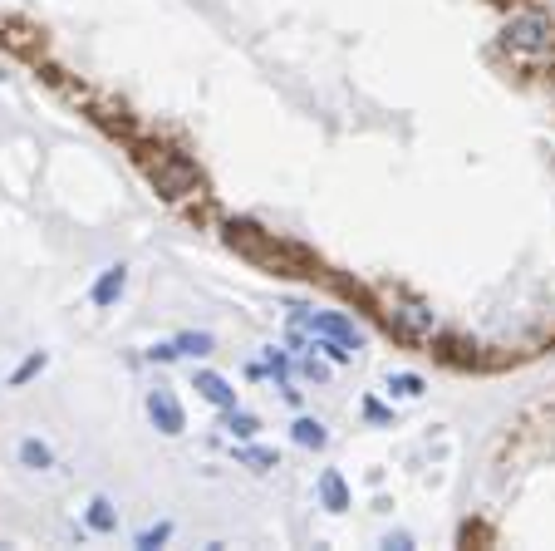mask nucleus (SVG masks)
Here are the masks:
<instances>
[{"label": "nucleus", "instance_id": "obj_6", "mask_svg": "<svg viewBox=\"0 0 555 551\" xmlns=\"http://www.w3.org/2000/svg\"><path fill=\"white\" fill-rule=\"evenodd\" d=\"M197 394H202L212 409H222V414L226 409H236V389L226 384L222 374H212V369H197Z\"/></svg>", "mask_w": 555, "mask_h": 551}, {"label": "nucleus", "instance_id": "obj_16", "mask_svg": "<svg viewBox=\"0 0 555 551\" xmlns=\"http://www.w3.org/2000/svg\"><path fill=\"white\" fill-rule=\"evenodd\" d=\"M50 365V355H45V350H35V355H30V360H25V365L15 369V374H10V389H20V384H25V379H35V374H40V369Z\"/></svg>", "mask_w": 555, "mask_h": 551}, {"label": "nucleus", "instance_id": "obj_18", "mask_svg": "<svg viewBox=\"0 0 555 551\" xmlns=\"http://www.w3.org/2000/svg\"><path fill=\"white\" fill-rule=\"evenodd\" d=\"M148 360H153V365H158V360H177V345H153V350H148Z\"/></svg>", "mask_w": 555, "mask_h": 551}, {"label": "nucleus", "instance_id": "obj_3", "mask_svg": "<svg viewBox=\"0 0 555 551\" xmlns=\"http://www.w3.org/2000/svg\"><path fill=\"white\" fill-rule=\"evenodd\" d=\"M148 419H153V429L167 433V438H177V433H187V414H182V404H177V394L172 389H153L148 394Z\"/></svg>", "mask_w": 555, "mask_h": 551}, {"label": "nucleus", "instance_id": "obj_12", "mask_svg": "<svg viewBox=\"0 0 555 551\" xmlns=\"http://www.w3.org/2000/svg\"><path fill=\"white\" fill-rule=\"evenodd\" d=\"M295 443H300V448H325L330 433H325L320 419H295Z\"/></svg>", "mask_w": 555, "mask_h": 551}, {"label": "nucleus", "instance_id": "obj_19", "mask_svg": "<svg viewBox=\"0 0 555 551\" xmlns=\"http://www.w3.org/2000/svg\"><path fill=\"white\" fill-rule=\"evenodd\" d=\"M305 374H310V379H330V369L315 365V360H305Z\"/></svg>", "mask_w": 555, "mask_h": 551}, {"label": "nucleus", "instance_id": "obj_2", "mask_svg": "<svg viewBox=\"0 0 555 551\" xmlns=\"http://www.w3.org/2000/svg\"><path fill=\"white\" fill-rule=\"evenodd\" d=\"M295 325H310L315 335H325V340H339V345H349V350H359V345H364V330H359L354 320L334 315V310H305V315H295Z\"/></svg>", "mask_w": 555, "mask_h": 551}, {"label": "nucleus", "instance_id": "obj_1", "mask_svg": "<svg viewBox=\"0 0 555 551\" xmlns=\"http://www.w3.org/2000/svg\"><path fill=\"white\" fill-rule=\"evenodd\" d=\"M506 45L516 50V55H531V60H541V55H551L555 50V30L546 15H511L506 20Z\"/></svg>", "mask_w": 555, "mask_h": 551}, {"label": "nucleus", "instance_id": "obj_5", "mask_svg": "<svg viewBox=\"0 0 555 551\" xmlns=\"http://www.w3.org/2000/svg\"><path fill=\"white\" fill-rule=\"evenodd\" d=\"M123 291H128V266H123V261H118V266H109V271H104V276H99V281H94V291H89V301H94V306H118V296H123Z\"/></svg>", "mask_w": 555, "mask_h": 551}, {"label": "nucleus", "instance_id": "obj_10", "mask_svg": "<svg viewBox=\"0 0 555 551\" xmlns=\"http://www.w3.org/2000/svg\"><path fill=\"white\" fill-rule=\"evenodd\" d=\"M172 345H177V355H192V360H197V355H212L217 340H212L207 330H187V335H177Z\"/></svg>", "mask_w": 555, "mask_h": 551}, {"label": "nucleus", "instance_id": "obj_8", "mask_svg": "<svg viewBox=\"0 0 555 551\" xmlns=\"http://www.w3.org/2000/svg\"><path fill=\"white\" fill-rule=\"evenodd\" d=\"M320 497H325L330 512H344V507H349V488H344L339 468H325V473H320Z\"/></svg>", "mask_w": 555, "mask_h": 551}, {"label": "nucleus", "instance_id": "obj_11", "mask_svg": "<svg viewBox=\"0 0 555 551\" xmlns=\"http://www.w3.org/2000/svg\"><path fill=\"white\" fill-rule=\"evenodd\" d=\"M423 374H389V399H423Z\"/></svg>", "mask_w": 555, "mask_h": 551}, {"label": "nucleus", "instance_id": "obj_13", "mask_svg": "<svg viewBox=\"0 0 555 551\" xmlns=\"http://www.w3.org/2000/svg\"><path fill=\"white\" fill-rule=\"evenodd\" d=\"M226 433H231V438H256V433H261V419L246 414V409H226Z\"/></svg>", "mask_w": 555, "mask_h": 551}, {"label": "nucleus", "instance_id": "obj_4", "mask_svg": "<svg viewBox=\"0 0 555 551\" xmlns=\"http://www.w3.org/2000/svg\"><path fill=\"white\" fill-rule=\"evenodd\" d=\"M389 320L398 325V330H408V335H433L438 330V315L423 306H413V301H398V306L389 310Z\"/></svg>", "mask_w": 555, "mask_h": 551}, {"label": "nucleus", "instance_id": "obj_9", "mask_svg": "<svg viewBox=\"0 0 555 551\" xmlns=\"http://www.w3.org/2000/svg\"><path fill=\"white\" fill-rule=\"evenodd\" d=\"M84 517H89V527H94V532H104V537H109V532H118V512H113L109 497H94Z\"/></svg>", "mask_w": 555, "mask_h": 551}, {"label": "nucleus", "instance_id": "obj_15", "mask_svg": "<svg viewBox=\"0 0 555 551\" xmlns=\"http://www.w3.org/2000/svg\"><path fill=\"white\" fill-rule=\"evenodd\" d=\"M236 458H241L246 468H256V473H271V468H276V453H271V448H241Z\"/></svg>", "mask_w": 555, "mask_h": 551}, {"label": "nucleus", "instance_id": "obj_17", "mask_svg": "<svg viewBox=\"0 0 555 551\" xmlns=\"http://www.w3.org/2000/svg\"><path fill=\"white\" fill-rule=\"evenodd\" d=\"M167 537H172V522H158V527L138 532V547H143V551H153V547H163Z\"/></svg>", "mask_w": 555, "mask_h": 551}, {"label": "nucleus", "instance_id": "obj_7", "mask_svg": "<svg viewBox=\"0 0 555 551\" xmlns=\"http://www.w3.org/2000/svg\"><path fill=\"white\" fill-rule=\"evenodd\" d=\"M15 458H20V468H30V473H50V468H55V448H50L45 438H20Z\"/></svg>", "mask_w": 555, "mask_h": 551}, {"label": "nucleus", "instance_id": "obj_14", "mask_svg": "<svg viewBox=\"0 0 555 551\" xmlns=\"http://www.w3.org/2000/svg\"><path fill=\"white\" fill-rule=\"evenodd\" d=\"M153 178L167 187V197H182V192L192 187V168H163V173L153 168Z\"/></svg>", "mask_w": 555, "mask_h": 551}]
</instances>
